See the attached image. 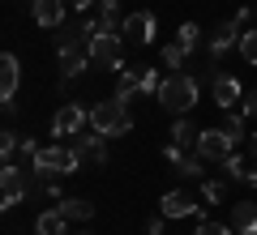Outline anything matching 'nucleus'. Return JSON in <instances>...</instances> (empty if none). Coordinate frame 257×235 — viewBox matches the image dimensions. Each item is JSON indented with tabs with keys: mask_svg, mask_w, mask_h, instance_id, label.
<instances>
[{
	"mask_svg": "<svg viewBox=\"0 0 257 235\" xmlns=\"http://www.w3.org/2000/svg\"><path fill=\"white\" fill-rule=\"evenodd\" d=\"M231 231L236 235H257V201H236L231 205Z\"/></svg>",
	"mask_w": 257,
	"mask_h": 235,
	"instance_id": "obj_17",
	"label": "nucleus"
},
{
	"mask_svg": "<svg viewBox=\"0 0 257 235\" xmlns=\"http://www.w3.org/2000/svg\"><path fill=\"white\" fill-rule=\"evenodd\" d=\"M30 188H35V171H22L18 163H5V171H0V205L9 209V205H18L22 197H30Z\"/></svg>",
	"mask_w": 257,
	"mask_h": 235,
	"instance_id": "obj_5",
	"label": "nucleus"
},
{
	"mask_svg": "<svg viewBox=\"0 0 257 235\" xmlns=\"http://www.w3.org/2000/svg\"><path fill=\"white\" fill-rule=\"evenodd\" d=\"M184 56H189V52H184V47L176 43V39H172V43H163V64H167V69H172V73H180Z\"/></svg>",
	"mask_w": 257,
	"mask_h": 235,
	"instance_id": "obj_27",
	"label": "nucleus"
},
{
	"mask_svg": "<svg viewBox=\"0 0 257 235\" xmlns=\"http://www.w3.org/2000/svg\"><path fill=\"white\" fill-rule=\"evenodd\" d=\"M210 90H214V103H219L223 111H231L240 99H244V86H240V77H231V73H214Z\"/></svg>",
	"mask_w": 257,
	"mask_h": 235,
	"instance_id": "obj_12",
	"label": "nucleus"
},
{
	"mask_svg": "<svg viewBox=\"0 0 257 235\" xmlns=\"http://www.w3.org/2000/svg\"><path fill=\"white\" fill-rule=\"evenodd\" d=\"M18 82H22L18 56L5 52V56H0V103H13V99H18Z\"/></svg>",
	"mask_w": 257,
	"mask_h": 235,
	"instance_id": "obj_14",
	"label": "nucleus"
},
{
	"mask_svg": "<svg viewBox=\"0 0 257 235\" xmlns=\"http://www.w3.org/2000/svg\"><path fill=\"white\" fill-rule=\"evenodd\" d=\"M86 47H90L94 69H111V73L124 69V35H94L86 39Z\"/></svg>",
	"mask_w": 257,
	"mask_h": 235,
	"instance_id": "obj_4",
	"label": "nucleus"
},
{
	"mask_svg": "<svg viewBox=\"0 0 257 235\" xmlns=\"http://www.w3.org/2000/svg\"><path fill=\"white\" fill-rule=\"evenodd\" d=\"M193 235H231V231L223 222H197V231H193Z\"/></svg>",
	"mask_w": 257,
	"mask_h": 235,
	"instance_id": "obj_31",
	"label": "nucleus"
},
{
	"mask_svg": "<svg viewBox=\"0 0 257 235\" xmlns=\"http://www.w3.org/2000/svg\"><path fill=\"white\" fill-rule=\"evenodd\" d=\"M248 158L257 163V133H248Z\"/></svg>",
	"mask_w": 257,
	"mask_h": 235,
	"instance_id": "obj_34",
	"label": "nucleus"
},
{
	"mask_svg": "<svg viewBox=\"0 0 257 235\" xmlns=\"http://www.w3.org/2000/svg\"><path fill=\"white\" fill-rule=\"evenodd\" d=\"M240 56H244V60H248V64L257 69V26L240 35Z\"/></svg>",
	"mask_w": 257,
	"mask_h": 235,
	"instance_id": "obj_28",
	"label": "nucleus"
},
{
	"mask_svg": "<svg viewBox=\"0 0 257 235\" xmlns=\"http://www.w3.org/2000/svg\"><path fill=\"white\" fill-rule=\"evenodd\" d=\"M35 235H69V218L60 209H43L35 218Z\"/></svg>",
	"mask_w": 257,
	"mask_h": 235,
	"instance_id": "obj_19",
	"label": "nucleus"
},
{
	"mask_svg": "<svg viewBox=\"0 0 257 235\" xmlns=\"http://www.w3.org/2000/svg\"><path fill=\"white\" fill-rule=\"evenodd\" d=\"M240 35H244V26H240L236 18H231V22H219V26H214V35H210V56L219 60L231 43H240Z\"/></svg>",
	"mask_w": 257,
	"mask_h": 235,
	"instance_id": "obj_16",
	"label": "nucleus"
},
{
	"mask_svg": "<svg viewBox=\"0 0 257 235\" xmlns=\"http://www.w3.org/2000/svg\"><path fill=\"white\" fill-rule=\"evenodd\" d=\"M240 111H244V116H257V90L244 94V107H240Z\"/></svg>",
	"mask_w": 257,
	"mask_h": 235,
	"instance_id": "obj_32",
	"label": "nucleus"
},
{
	"mask_svg": "<svg viewBox=\"0 0 257 235\" xmlns=\"http://www.w3.org/2000/svg\"><path fill=\"white\" fill-rule=\"evenodd\" d=\"M124 30V13H120V0H99L94 13L86 18V39L94 35H120Z\"/></svg>",
	"mask_w": 257,
	"mask_h": 235,
	"instance_id": "obj_6",
	"label": "nucleus"
},
{
	"mask_svg": "<svg viewBox=\"0 0 257 235\" xmlns=\"http://www.w3.org/2000/svg\"><path fill=\"white\" fill-rule=\"evenodd\" d=\"M231 150H236V145H231V137L223 133V124L219 128H202V137H197V145H193V154H202L206 163H223Z\"/></svg>",
	"mask_w": 257,
	"mask_h": 235,
	"instance_id": "obj_8",
	"label": "nucleus"
},
{
	"mask_svg": "<svg viewBox=\"0 0 257 235\" xmlns=\"http://www.w3.org/2000/svg\"><path fill=\"white\" fill-rule=\"evenodd\" d=\"M86 64H94V60H90V47H86V43H77V47H60V77H64V82L82 77Z\"/></svg>",
	"mask_w": 257,
	"mask_h": 235,
	"instance_id": "obj_13",
	"label": "nucleus"
},
{
	"mask_svg": "<svg viewBox=\"0 0 257 235\" xmlns=\"http://www.w3.org/2000/svg\"><path fill=\"white\" fill-rule=\"evenodd\" d=\"M202 154H184L180 163H176V175H184V180H197V175H202Z\"/></svg>",
	"mask_w": 257,
	"mask_h": 235,
	"instance_id": "obj_26",
	"label": "nucleus"
},
{
	"mask_svg": "<svg viewBox=\"0 0 257 235\" xmlns=\"http://www.w3.org/2000/svg\"><path fill=\"white\" fill-rule=\"evenodd\" d=\"M133 94H138V64H128V69L116 73V99L120 103H133Z\"/></svg>",
	"mask_w": 257,
	"mask_h": 235,
	"instance_id": "obj_21",
	"label": "nucleus"
},
{
	"mask_svg": "<svg viewBox=\"0 0 257 235\" xmlns=\"http://www.w3.org/2000/svg\"><path fill=\"white\" fill-rule=\"evenodd\" d=\"M90 128L103 137H128V128H133V120H128V103H120L116 94L103 103H94L90 107Z\"/></svg>",
	"mask_w": 257,
	"mask_h": 235,
	"instance_id": "obj_3",
	"label": "nucleus"
},
{
	"mask_svg": "<svg viewBox=\"0 0 257 235\" xmlns=\"http://www.w3.org/2000/svg\"><path fill=\"white\" fill-rule=\"evenodd\" d=\"M82 235H90V231H82Z\"/></svg>",
	"mask_w": 257,
	"mask_h": 235,
	"instance_id": "obj_37",
	"label": "nucleus"
},
{
	"mask_svg": "<svg viewBox=\"0 0 257 235\" xmlns=\"http://www.w3.org/2000/svg\"><path fill=\"white\" fill-rule=\"evenodd\" d=\"M73 9H90V5H99V0H69Z\"/></svg>",
	"mask_w": 257,
	"mask_h": 235,
	"instance_id": "obj_35",
	"label": "nucleus"
},
{
	"mask_svg": "<svg viewBox=\"0 0 257 235\" xmlns=\"http://www.w3.org/2000/svg\"><path fill=\"white\" fill-rule=\"evenodd\" d=\"M69 145L77 150V158H82V163H107V137L94 133V128H90V133L82 128L77 137H69Z\"/></svg>",
	"mask_w": 257,
	"mask_h": 235,
	"instance_id": "obj_9",
	"label": "nucleus"
},
{
	"mask_svg": "<svg viewBox=\"0 0 257 235\" xmlns=\"http://www.w3.org/2000/svg\"><path fill=\"white\" fill-rule=\"evenodd\" d=\"M86 124H90V111H86L82 103H64V107L52 116V137L56 141H60V137H77Z\"/></svg>",
	"mask_w": 257,
	"mask_h": 235,
	"instance_id": "obj_7",
	"label": "nucleus"
},
{
	"mask_svg": "<svg viewBox=\"0 0 257 235\" xmlns=\"http://www.w3.org/2000/svg\"><path fill=\"white\" fill-rule=\"evenodd\" d=\"M18 145H22L18 133H5V137H0V154H5V163H13V158H18Z\"/></svg>",
	"mask_w": 257,
	"mask_h": 235,
	"instance_id": "obj_30",
	"label": "nucleus"
},
{
	"mask_svg": "<svg viewBox=\"0 0 257 235\" xmlns=\"http://www.w3.org/2000/svg\"><path fill=\"white\" fill-rule=\"evenodd\" d=\"M244 184H253V188H257V163H253V171H248V180Z\"/></svg>",
	"mask_w": 257,
	"mask_h": 235,
	"instance_id": "obj_36",
	"label": "nucleus"
},
{
	"mask_svg": "<svg viewBox=\"0 0 257 235\" xmlns=\"http://www.w3.org/2000/svg\"><path fill=\"white\" fill-rule=\"evenodd\" d=\"M219 167H223V175H227V180H248V171H253V163H248V158H240L236 150H231Z\"/></svg>",
	"mask_w": 257,
	"mask_h": 235,
	"instance_id": "obj_22",
	"label": "nucleus"
},
{
	"mask_svg": "<svg viewBox=\"0 0 257 235\" xmlns=\"http://www.w3.org/2000/svg\"><path fill=\"white\" fill-rule=\"evenodd\" d=\"M26 5H30V18H35L39 26L56 30L64 22V5H69V0H26Z\"/></svg>",
	"mask_w": 257,
	"mask_h": 235,
	"instance_id": "obj_15",
	"label": "nucleus"
},
{
	"mask_svg": "<svg viewBox=\"0 0 257 235\" xmlns=\"http://www.w3.org/2000/svg\"><path fill=\"white\" fill-rule=\"evenodd\" d=\"M77 167H82V158H77L73 145H43V150L35 154V163H30V171L39 175V180H64V175H73Z\"/></svg>",
	"mask_w": 257,
	"mask_h": 235,
	"instance_id": "obj_2",
	"label": "nucleus"
},
{
	"mask_svg": "<svg viewBox=\"0 0 257 235\" xmlns=\"http://www.w3.org/2000/svg\"><path fill=\"white\" fill-rule=\"evenodd\" d=\"M202 197L210 201V205H219V201L227 197V184H223V180H206V184H202Z\"/></svg>",
	"mask_w": 257,
	"mask_h": 235,
	"instance_id": "obj_29",
	"label": "nucleus"
},
{
	"mask_svg": "<svg viewBox=\"0 0 257 235\" xmlns=\"http://www.w3.org/2000/svg\"><path fill=\"white\" fill-rule=\"evenodd\" d=\"M56 209H60L69 222H90V218H94V205L86 197H60V205H56Z\"/></svg>",
	"mask_w": 257,
	"mask_h": 235,
	"instance_id": "obj_18",
	"label": "nucleus"
},
{
	"mask_svg": "<svg viewBox=\"0 0 257 235\" xmlns=\"http://www.w3.org/2000/svg\"><path fill=\"white\" fill-rule=\"evenodd\" d=\"M159 69H150V64H138V94H159Z\"/></svg>",
	"mask_w": 257,
	"mask_h": 235,
	"instance_id": "obj_24",
	"label": "nucleus"
},
{
	"mask_svg": "<svg viewBox=\"0 0 257 235\" xmlns=\"http://www.w3.org/2000/svg\"><path fill=\"white\" fill-rule=\"evenodd\" d=\"M244 111H227V116H223V133L231 137V145H240V141H248V133H244Z\"/></svg>",
	"mask_w": 257,
	"mask_h": 235,
	"instance_id": "obj_23",
	"label": "nucleus"
},
{
	"mask_svg": "<svg viewBox=\"0 0 257 235\" xmlns=\"http://www.w3.org/2000/svg\"><path fill=\"white\" fill-rule=\"evenodd\" d=\"M176 43H180V47H184V52H189V56H193V52H197V43H202V30L193 26V22H184V26H180V30H176Z\"/></svg>",
	"mask_w": 257,
	"mask_h": 235,
	"instance_id": "obj_25",
	"label": "nucleus"
},
{
	"mask_svg": "<svg viewBox=\"0 0 257 235\" xmlns=\"http://www.w3.org/2000/svg\"><path fill=\"white\" fill-rule=\"evenodd\" d=\"M120 35H124L133 47H146L150 39H155V13H150V9L128 13V18H124V30H120Z\"/></svg>",
	"mask_w": 257,
	"mask_h": 235,
	"instance_id": "obj_10",
	"label": "nucleus"
},
{
	"mask_svg": "<svg viewBox=\"0 0 257 235\" xmlns=\"http://www.w3.org/2000/svg\"><path fill=\"white\" fill-rule=\"evenodd\" d=\"M150 235H163V218H150V226H146Z\"/></svg>",
	"mask_w": 257,
	"mask_h": 235,
	"instance_id": "obj_33",
	"label": "nucleus"
},
{
	"mask_svg": "<svg viewBox=\"0 0 257 235\" xmlns=\"http://www.w3.org/2000/svg\"><path fill=\"white\" fill-rule=\"evenodd\" d=\"M167 137H172L176 145H184V150H193V145H197V137H202V128L193 124V120L176 116V120H172V133H167Z\"/></svg>",
	"mask_w": 257,
	"mask_h": 235,
	"instance_id": "obj_20",
	"label": "nucleus"
},
{
	"mask_svg": "<svg viewBox=\"0 0 257 235\" xmlns=\"http://www.w3.org/2000/svg\"><path fill=\"white\" fill-rule=\"evenodd\" d=\"M159 214L163 218H193V214H202V205H197L193 192L172 188V192H163V201H159Z\"/></svg>",
	"mask_w": 257,
	"mask_h": 235,
	"instance_id": "obj_11",
	"label": "nucleus"
},
{
	"mask_svg": "<svg viewBox=\"0 0 257 235\" xmlns=\"http://www.w3.org/2000/svg\"><path fill=\"white\" fill-rule=\"evenodd\" d=\"M197 94H202L197 77H189V73H172V77H163L155 103H159L163 111H172V116H184L189 107H197Z\"/></svg>",
	"mask_w": 257,
	"mask_h": 235,
	"instance_id": "obj_1",
	"label": "nucleus"
}]
</instances>
